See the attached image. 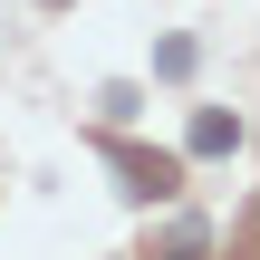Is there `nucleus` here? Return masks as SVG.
I'll return each instance as SVG.
<instances>
[{"instance_id":"nucleus-1","label":"nucleus","mask_w":260,"mask_h":260,"mask_svg":"<svg viewBox=\"0 0 260 260\" xmlns=\"http://www.w3.org/2000/svg\"><path fill=\"white\" fill-rule=\"evenodd\" d=\"M106 164L125 174V193H135V203H174V193H183V154H145V145H106Z\"/></svg>"},{"instance_id":"nucleus-2","label":"nucleus","mask_w":260,"mask_h":260,"mask_svg":"<svg viewBox=\"0 0 260 260\" xmlns=\"http://www.w3.org/2000/svg\"><path fill=\"white\" fill-rule=\"evenodd\" d=\"M232 145H241V116L232 106H203L193 116V154H232Z\"/></svg>"},{"instance_id":"nucleus-3","label":"nucleus","mask_w":260,"mask_h":260,"mask_svg":"<svg viewBox=\"0 0 260 260\" xmlns=\"http://www.w3.org/2000/svg\"><path fill=\"white\" fill-rule=\"evenodd\" d=\"M174 260H203V251H193V241H174Z\"/></svg>"},{"instance_id":"nucleus-4","label":"nucleus","mask_w":260,"mask_h":260,"mask_svg":"<svg viewBox=\"0 0 260 260\" xmlns=\"http://www.w3.org/2000/svg\"><path fill=\"white\" fill-rule=\"evenodd\" d=\"M48 10H68V0H48Z\"/></svg>"}]
</instances>
